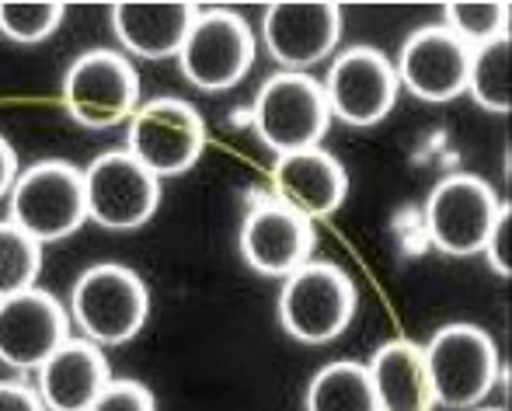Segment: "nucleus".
Returning a JSON list of instances; mask_svg holds the SVG:
<instances>
[{"label": "nucleus", "instance_id": "1", "mask_svg": "<svg viewBox=\"0 0 512 411\" xmlns=\"http://www.w3.org/2000/svg\"><path fill=\"white\" fill-rule=\"evenodd\" d=\"M432 401L450 411H471L492 394L502 377L499 345L478 324H443L422 345Z\"/></svg>", "mask_w": 512, "mask_h": 411}, {"label": "nucleus", "instance_id": "2", "mask_svg": "<svg viewBox=\"0 0 512 411\" xmlns=\"http://www.w3.org/2000/svg\"><path fill=\"white\" fill-rule=\"evenodd\" d=\"M70 324L98 349L126 345L147 328L150 290L129 265L102 262L84 269L70 286Z\"/></svg>", "mask_w": 512, "mask_h": 411}, {"label": "nucleus", "instance_id": "3", "mask_svg": "<svg viewBox=\"0 0 512 411\" xmlns=\"http://www.w3.org/2000/svg\"><path fill=\"white\" fill-rule=\"evenodd\" d=\"M359 310V290L335 262L300 265L279 290V328L300 345H328L349 331Z\"/></svg>", "mask_w": 512, "mask_h": 411}, {"label": "nucleus", "instance_id": "4", "mask_svg": "<svg viewBox=\"0 0 512 411\" xmlns=\"http://www.w3.org/2000/svg\"><path fill=\"white\" fill-rule=\"evenodd\" d=\"M7 220L39 244L74 237L88 223L84 171L67 161H39L25 168L7 196Z\"/></svg>", "mask_w": 512, "mask_h": 411}, {"label": "nucleus", "instance_id": "5", "mask_svg": "<svg viewBox=\"0 0 512 411\" xmlns=\"http://www.w3.org/2000/svg\"><path fill=\"white\" fill-rule=\"evenodd\" d=\"M251 122L265 147L276 157L297 154V150L321 147L331 129V112L324 102L321 81L310 74H272L258 88L251 105Z\"/></svg>", "mask_w": 512, "mask_h": 411}, {"label": "nucleus", "instance_id": "6", "mask_svg": "<svg viewBox=\"0 0 512 411\" xmlns=\"http://www.w3.org/2000/svg\"><path fill=\"white\" fill-rule=\"evenodd\" d=\"M67 115L84 129H112L140 108V77L119 49H88L63 74Z\"/></svg>", "mask_w": 512, "mask_h": 411}, {"label": "nucleus", "instance_id": "7", "mask_svg": "<svg viewBox=\"0 0 512 411\" xmlns=\"http://www.w3.org/2000/svg\"><path fill=\"white\" fill-rule=\"evenodd\" d=\"M255 63V32L237 11L206 7L196 14L178 53L182 77L206 95L230 91L248 77Z\"/></svg>", "mask_w": 512, "mask_h": 411}, {"label": "nucleus", "instance_id": "8", "mask_svg": "<svg viewBox=\"0 0 512 411\" xmlns=\"http://www.w3.org/2000/svg\"><path fill=\"white\" fill-rule=\"evenodd\" d=\"M126 150L154 178H178L203 157L206 122L185 98H154L143 102L129 119Z\"/></svg>", "mask_w": 512, "mask_h": 411}, {"label": "nucleus", "instance_id": "9", "mask_svg": "<svg viewBox=\"0 0 512 411\" xmlns=\"http://www.w3.org/2000/svg\"><path fill=\"white\" fill-rule=\"evenodd\" d=\"M499 196L485 178L457 171L432 185L425 199V234L436 251L450 258H474L485 248V237L499 216Z\"/></svg>", "mask_w": 512, "mask_h": 411}, {"label": "nucleus", "instance_id": "10", "mask_svg": "<svg viewBox=\"0 0 512 411\" xmlns=\"http://www.w3.org/2000/svg\"><path fill=\"white\" fill-rule=\"evenodd\" d=\"M321 91L331 122L338 119L352 129L380 126L401 98L394 60L373 46H352L338 53L321 81Z\"/></svg>", "mask_w": 512, "mask_h": 411}, {"label": "nucleus", "instance_id": "11", "mask_svg": "<svg viewBox=\"0 0 512 411\" xmlns=\"http://www.w3.org/2000/svg\"><path fill=\"white\" fill-rule=\"evenodd\" d=\"M88 220L105 230H140L161 206V178H154L126 147L105 150L84 168Z\"/></svg>", "mask_w": 512, "mask_h": 411}, {"label": "nucleus", "instance_id": "12", "mask_svg": "<svg viewBox=\"0 0 512 411\" xmlns=\"http://www.w3.org/2000/svg\"><path fill=\"white\" fill-rule=\"evenodd\" d=\"M345 14L331 0H276L262 14V46L286 74H310L342 42Z\"/></svg>", "mask_w": 512, "mask_h": 411}, {"label": "nucleus", "instance_id": "13", "mask_svg": "<svg viewBox=\"0 0 512 411\" xmlns=\"http://www.w3.org/2000/svg\"><path fill=\"white\" fill-rule=\"evenodd\" d=\"M314 227L300 213L286 209L276 199L251 206L237 230V251L244 265L262 279H286L314 255Z\"/></svg>", "mask_w": 512, "mask_h": 411}, {"label": "nucleus", "instance_id": "14", "mask_svg": "<svg viewBox=\"0 0 512 411\" xmlns=\"http://www.w3.org/2000/svg\"><path fill=\"white\" fill-rule=\"evenodd\" d=\"M467 70H471V49L453 39L443 25L411 32L401 42L398 63H394L398 84L425 105H450L464 98Z\"/></svg>", "mask_w": 512, "mask_h": 411}, {"label": "nucleus", "instance_id": "15", "mask_svg": "<svg viewBox=\"0 0 512 411\" xmlns=\"http://www.w3.org/2000/svg\"><path fill=\"white\" fill-rule=\"evenodd\" d=\"M70 338V314L53 293L32 290L0 300V363L35 373Z\"/></svg>", "mask_w": 512, "mask_h": 411}, {"label": "nucleus", "instance_id": "16", "mask_svg": "<svg viewBox=\"0 0 512 411\" xmlns=\"http://www.w3.org/2000/svg\"><path fill=\"white\" fill-rule=\"evenodd\" d=\"M272 199L304 220H328L349 199V171L324 147L286 154L272 168Z\"/></svg>", "mask_w": 512, "mask_h": 411}, {"label": "nucleus", "instance_id": "17", "mask_svg": "<svg viewBox=\"0 0 512 411\" xmlns=\"http://www.w3.org/2000/svg\"><path fill=\"white\" fill-rule=\"evenodd\" d=\"M199 7L189 0H119L108 11L112 35L129 56L140 60H171L182 53L185 35Z\"/></svg>", "mask_w": 512, "mask_h": 411}, {"label": "nucleus", "instance_id": "18", "mask_svg": "<svg viewBox=\"0 0 512 411\" xmlns=\"http://www.w3.org/2000/svg\"><path fill=\"white\" fill-rule=\"evenodd\" d=\"M35 373L46 411H88L112 380L108 359L88 338H67Z\"/></svg>", "mask_w": 512, "mask_h": 411}, {"label": "nucleus", "instance_id": "19", "mask_svg": "<svg viewBox=\"0 0 512 411\" xmlns=\"http://www.w3.org/2000/svg\"><path fill=\"white\" fill-rule=\"evenodd\" d=\"M373 394L380 411H432V387L425 373L422 345L408 338H391L377 345V352L366 363Z\"/></svg>", "mask_w": 512, "mask_h": 411}, {"label": "nucleus", "instance_id": "20", "mask_svg": "<svg viewBox=\"0 0 512 411\" xmlns=\"http://www.w3.org/2000/svg\"><path fill=\"white\" fill-rule=\"evenodd\" d=\"M304 411H380L366 363L335 359L310 377Z\"/></svg>", "mask_w": 512, "mask_h": 411}, {"label": "nucleus", "instance_id": "21", "mask_svg": "<svg viewBox=\"0 0 512 411\" xmlns=\"http://www.w3.org/2000/svg\"><path fill=\"white\" fill-rule=\"evenodd\" d=\"M467 95L474 105L492 115H509L512 108V39H495L481 49H471L467 70Z\"/></svg>", "mask_w": 512, "mask_h": 411}, {"label": "nucleus", "instance_id": "22", "mask_svg": "<svg viewBox=\"0 0 512 411\" xmlns=\"http://www.w3.org/2000/svg\"><path fill=\"white\" fill-rule=\"evenodd\" d=\"M506 0H450L443 7V28L467 49H481L495 39H509Z\"/></svg>", "mask_w": 512, "mask_h": 411}, {"label": "nucleus", "instance_id": "23", "mask_svg": "<svg viewBox=\"0 0 512 411\" xmlns=\"http://www.w3.org/2000/svg\"><path fill=\"white\" fill-rule=\"evenodd\" d=\"M42 244L11 220H0V300L39 283Z\"/></svg>", "mask_w": 512, "mask_h": 411}, {"label": "nucleus", "instance_id": "24", "mask_svg": "<svg viewBox=\"0 0 512 411\" xmlns=\"http://www.w3.org/2000/svg\"><path fill=\"white\" fill-rule=\"evenodd\" d=\"M67 7L60 0H0V35L18 46H39L60 32Z\"/></svg>", "mask_w": 512, "mask_h": 411}, {"label": "nucleus", "instance_id": "25", "mask_svg": "<svg viewBox=\"0 0 512 411\" xmlns=\"http://www.w3.org/2000/svg\"><path fill=\"white\" fill-rule=\"evenodd\" d=\"M88 411H157V401L140 380H108Z\"/></svg>", "mask_w": 512, "mask_h": 411}, {"label": "nucleus", "instance_id": "26", "mask_svg": "<svg viewBox=\"0 0 512 411\" xmlns=\"http://www.w3.org/2000/svg\"><path fill=\"white\" fill-rule=\"evenodd\" d=\"M481 258L488 262V269L499 279L512 276V206L506 203L495 216L492 230L485 237V248H481Z\"/></svg>", "mask_w": 512, "mask_h": 411}, {"label": "nucleus", "instance_id": "27", "mask_svg": "<svg viewBox=\"0 0 512 411\" xmlns=\"http://www.w3.org/2000/svg\"><path fill=\"white\" fill-rule=\"evenodd\" d=\"M0 411H46L39 391L21 380H0Z\"/></svg>", "mask_w": 512, "mask_h": 411}, {"label": "nucleus", "instance_id": "28", "mask_svg": "<svg viewBox=\"0 0 512 411\" xmlns=\"http://www.w3.org/2000/svg\"><path fill=\"white\" fill-rule=\"evenodd\" d=\"M21 168H18V150L11 147V140H7L4 133H0V199L11 196L14 182H18Z\"/></svg>", "mask_w": 512, "mask_h": 411}, {"label": "nucleus", "instance_id": "29", "mask_svg": "<svg viewBox=\"0 0 512 411\" xmlns=\"http://www.w3.org/2000/svg\"><path fill=\"white\" fill-rule=\"evenodd\" d=\"M474 411H506V408H474Z\"/></svg>", "mask_w": 512, "mask_h": 411}]
</instances>
